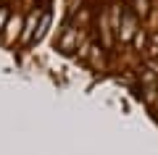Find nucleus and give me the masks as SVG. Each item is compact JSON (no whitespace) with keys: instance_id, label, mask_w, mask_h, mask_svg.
I'll use <instances>...</instances> for the list:
<instances>
[{"instance_id":"nucleus-3","label":"nucleus","mask_w":158,"mask_h":155,"mask_svg":"<svg viewBox=\"0 0 158 155\" xmlns=\"http://www.w3.org/2000/svg\"><path fill=\"white\" fill-rule=\"evenodd\" d=\"M6 37L8 39H11V42H13V39H16V37H21V18H8V24H6Z\"/></svg>"},{"instance_id":"nucleus-9","label":"nucleus","mask_w":158,"mask_h":155,"mask_svg":"<svg viewBox=\"0 0 158 155\" xmlns=\"http://www.w3.org/2000/svg\"><path fill=\"white\" fill-rule=\"evenodd\" d=\"M129 3H132V0H129Z\"/></svg>"},{"instance_id":"nucleus-7","label":"nucleus","mask_w":158,"mask_h":155,"mask_svg":"<svg viewBox=\"0 0 158 155\" xmlns=\"http://www.w3.org/2000/svg\"><path fill=\"white\" fill-rule=\"evenodd\" d=\"M6 18H8V11L0 8V29H6Z\"/></svg>"},{"instance_id":"nucleus-4","label":"nucleus","mask_w":158,"mask_h":155,"mask_svg":"<svg viewBox=\"0 0 158 155\" xmlns=\"http://www.w3.org/2000/svg\"><path fill=\"white\" fill-rule=\"evenodd\" d=\"M135 3V13L140 18H148L150 16V0H132Z\"/></svg>"},{"instance_id":"nucleus-1","label":"nucleus","mask_w":158,"mask_h":155,"mask_svg":"<svg viewBox=\"0 0 158 155\" xmlns=\"http://www.w3.org/2000/svg\"><path fill=\"white\" fill-rule=\"evenodd\" d=\"M137 13L135 11H127L124 8V16H121V24H118V29H116V39L118 42H132L135 39V34H137Z\"/></svg>"},{"instance_id":"nucleus-2","label":"nucleus","mask_w":158,"mask_h":155,"mask_svg":"<svg viewBox=\"0 0 158 155\" xmlns=\"http://www.w3.org/2000/svg\"><path fill=\"white\" fill-rule=\"evenodd\" d=\"M37 11H32L27 16V24H24V32H21V42H32L34 37H37Z\"/></svg>"},{"instance_id":"nucleus-8","label":"nucleus","mask_w":158,"mask_h":155,"mask_svg":"<svg viewBox=\"0 0 158 155\" xmlns=\"http://www.w3.org/2000/svg\"><path fill=\"white\" fill-rule=\"evenodd\" d=\"M153 45H156V47H158V32L153 34Z\"/></svg>"},{"instance_id":"nucleus-6","label":"nucleus","mask_w":158,"mask_h":155,"mask_svg":"<svg viewBox=\"0 0 158 155\" xmlns=\"http://www.w3.org/2000/svg\"><path fill=\"white\" fill-rule=\"evenodd\" d=\"M74 39H77V32L69 29V32L61 37V50H71V47H74Z\"/></svg>"},{"instance_id":"nucleus-5","label":"nucleus","mask_w":158,"mask_h":155,"mask_svg":"<svg viewBox=\"0 0 158 155\" xmlns=\"http://www.w3.org/2000/svg\"><path fill=\"white\" fill-rule=\"evenodd\" d=\"M132 45H135V50H142L148 45V32L145 29H137V34H135V39H132Z\"/></svg>"}]
</instances>
